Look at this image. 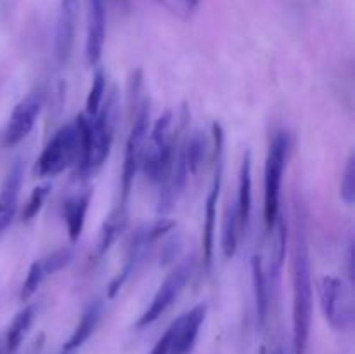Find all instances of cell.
I'll use <instances>...</instances> for the list:
<instances>
[{"label":"cell","mask_w":355,"mask_h":354,"mask_svg":"<svg viewBox=\"0 0 355 354\" xmlns=\"http://www.w3.org/2000/svg\"><path fill=\"white\" fill-rule=\"evenodd\" d=\"M49 193H51V184H42V186H37L31 191L30 198H28L26 205L23 208V215H21L24 222H30L37 217L38 212L44 207L45 200H47Z\"/></svg>","instance_id":"4316f807"},{"label":"cell","mask_w":355,"mask_h":354,"mask_svg":"<svg viewBox=\"0 0 355 354\" xmlns=\"http://www.w3.org/2000/svg\"><path fill=\"white\" fill-rule=\"evenodd\" d=\"M340 196L349 207H352L355 201V156L354 153L349 156L343 169L342 184H340Z\"/></svg>","instance_id":"83f0119b"},{"label":"cell","mask_w":355,"mask_h":354,"mask_svg":"<svg viewBox=\"0 0 355 354\" xmlns=\"http://www.w3.org/2000/svg\"><path fill=\"white\" fill-rule=\"evenodd\" d=\"M125 226H127V205L116 203V207L111 210V214L107 215L106 221L103 222V228H101L96 248L97 259H103L110 252V248L116 242L118 236L123 233Z\"/></svg>","instance_id":"ffe728a7"},{"label":"cell","mask_w":355,"mask_h":354,"mask_svg":"<svg viewBox=\"0 0 355 354\" xmlns=\"http://www.w3.org/2000/svg\"><path fill=\"white\" fill-rule=\"evenodd\" d=\"M35 316H37V307H35V304L26 305V307L21 309V311L14 316L12 323H10L9 328H7V335H6L7 353L9 354L16 353L17 347L23 344L28 330L31 328V323H33Z\"/></svg>","instance_id":"603a6c76"},{"label":"cell","mask_w":355,"mask_h":354,"mask_svg":"<svg viewBox=\"0 0 355 354\" xmlns=\"http://www.w3.org/2000/svg\"><path fill=\"white\" fill-rule=\"evenodd\" d=\"M90 198H92V191H83V193L73 194L62 203V217H64L66 229H68V236L71 243H76L82 236Z\"/></svg>","instance_id":"ac0fdd59"},{"label":"cell","mask_w":355,"mask_h":354,"mask_svg":"<svg viewBox=\"0 0 355 354\" xmlns=\"http://www.w3.org/2000/svg\"><path fill=\"white\" fill-rule=\"evenodd\" d=\"M291 281H293V353L305 354L311 339L312 326V274L309 243L305 235L304 219L298 217L291 260Z\"/></svg>","instance_id":"7a4b0ae2"},{"label":"cell","mask_w":355,"mask_h":354,"mask_svg":"<svg viewBox=\"0 0 355 354\" xmlns=\"http://www.w3.org/2000/svg\"><path fill=\"white\" fill-rule=\"evenodd\" d=\"M319 298L326 321L336 332H350L355 321L352 285L338 276L319 280Z\"/></svg>","instance_id":"8992f818"},{"label":"cell","mask_w":355,"mask_h":354,"mask_svg":"<svg viewBox=\"0 0 355 354\" xmlns=\"http://www.w3.org/2000/svg\"><path fill=\"white\" fill-rule=\"evenodd\" d=\"M172 337H173V328L172 325H170L168 328L165 330V333L162 335V339L155 344L151 354H168L170 344H172Z\"/></svg>","instance_id":"f546056e"},{"label":"cell","mask_w":355,"mask_h":354,"mask_svg":"<svg viewBox=\"0 0 355 354\" xmlns=\"http://www.w3.org/2000/svg\"><path fill=\"white\" fill-rule=\"evenodd\" d=\"M194 273V260L186 259L184 262H180L168 276L165 278L159 288L156 290L155 297L149 302L148 309L141 314V318L135 323V328H146V326L153 325L159 316H163L166 312V309L175 302V298L182 294V290L186 288V285L189 283L191 276Z\"/></svg>","instance_id":"30bf717a"},{"label":"cell","mask_w":355,"mask_h":354,"mask_svg":"<svg viewBox=\"0 0 355 354\" xmlns=\"http://www.w3.org/2000/svg\"><path fill=\"white\" fill-rule=\"evenodd\" d=\"M173 226H175L173 221H170V219L166 217H159L156 219L153 224L144 226V228H141L134 236H132L123 267H121L120 273L113 278V281H111L110 287H107V297L113 298L114 295L121 290V287L127 283L128 278L137 271L139 264L142 262V259H144L146 253L149 252V248H151L165 233H168Z\"/></svg>","instance_id":"ba28073f"},{"label":"cell","mask_w":355,"mask_h":354,"mask_svg":"<svg viewBox=\"0 0 355 354\" xmlns=\"http://www.w3.org/2000/svg\"><path fill=\"white\" fill-rule=\"evenodd\" d=\"M21 183H23V163L16 162L0 186V236L10 228L16 217Z\"/></svg>","instance_id":"2e32d148"},{"label":"cell","mask_w":355,"mask_h":354,"mask_svg":"<svg viewBox=\"0 0 355 354\" xmlns=\"http://www.w3.org/2000/svg\"><path fill=\"white\" fill-rule=\"evenodd\" d=\"M290 135L286 132H279L274 135L272 142L269 146L266 160V193H263V221H266L267 231L270 233L277 215H279V194L281 184H283L284 167L288 162V153H290Z\"/></svg>","instance_id":"5b68a950"},{"label":"cell","mask_w":355,"mask_h":354,"mask_svg":"<svg viewBox=\"0 0 355 354\" xmlns=\"http://www.w3.org/2000/svg\"><path fill=\"white\" fill-rule=\"evenodd\" d=\"M104 94H106V75H104L103 69H97L96 75H94L92 85H90L89 96L85 101V117L92 118L96 117V113L99 111L101 104H103Z\"/></svg>","instance_id":"484cf974"},{"label":"cell","mask_w":355,"mask_h":354,"mask_svg":"<svg viewBox=\"0 0 355 354\" xmlns=\"http://www.w3.org/2000/svg\"><path fill=\"white\" fill-rule=\"evenodd\" d=\"M107 0H89V19H87L85 58L89 66L101 61L106 38V6Z\"/></svg>","instance_id":"9a60e30c"},{"label":"cell","mask_w":355,"mask_h":354,"mask_svg":"<svg viewBox=\"0 0 355 354\" xmlns=\"http://www.w3.org/2000/svg\"><path fill=\"white\" fill-rule=\"evenodd\" d=\"M78 0H61V6H59L54 37V54L59 66H64L71 58L76 33V19H78Z\"/></svg>","instance_id":"5bb4252c"},{"label":"cell","mask_w":355,"mask_h":354,"mask_svg":"<svg viewBox=\"0 0 355 354\" xmlns=\"http://www.w3.org/2000/svg\"><path fill=\"white\" fill-rule=\"evenodd\" d=\"M272 245H270V257H269V271H267V280L277 281L281 273V267L284 264V257H286V222L281 215H277L276 222H274L272 229Z\"/></svg>","instance_id":"7402d4cb"},{"label":"cell","mask_w":355,"mask_h":354,"mask_svg":"<svg viewBox=\"0 0 355 354\" xmlns=\"http://www.w3.org/2000/svg\"><path fill=\"white\" fill-rule=\"evenodd\" d=\"M239 221H238V207H236V198L231 200L225 207L224 221H222V252L225 259H231L236 253L239 242Z\"/></svg>","instance_id":"cb8c5ba5"},{"label":"cell","mask_w":355,"mask_h":354,"mask_svg":"<svg viewBox=\"0 0 355 354\" xmlns=\"http://www.w3.org/2000/svg\"><path fill=\"white\" fill-rule=\"evenodd\" d=\"M101 318H103V302L94 301L89 307L83 311L82 318H80L78 325L73 330V333L69 335V339L66 340L64 346H62L61 354H76L82 349L83 344L92 337V333L96 332L97 325H99Z\"/></svg>","instance_id":"e0dca14e"},{"label":"cell","mask_w":355,"mask_h":354,"mask_svg":"<svg viewBox=\"0 0 355 354\" xmlns=\"http://www.w3.org/2000/svg\"><path fill=\"white\" fill-rule=\"evenodd\" d=\"M252 281L253 294H255L257 318H259V325L263 326L267 321V316H269V280H267L260 255L252 257Z\"/></svg>","instance_id":"44dd1931"},{"label":"cell","mask_w":355,"mask_h":354,"mask_svg":"<svg viewBox=\"0 0 355 354\" xmlns=\"http://www.w3.org/2000/svg\"><path fill=\"white\" fill-rule=\"evenodd\" d=\"M73 255H75V250L66 246V248H59L55 252L49 253V255L42 257V259L35 260L30 266V269H28L26 278L23 281V287H21V301H28L49 276H52L54 273L61 271L62 267L68 266L73 260Z\"/></svg>","instance_id":"7c38bea8"},{"label":"cell","mask_w":355,"mask_h":354,"mask_svg":"<svg viewBox=\"0 0 355 354\" xmlns=\"http://www.w3.org/2000/svg\"><path fill=\"white\" fill-rule=\"evenodd\" d=\"M252 153L246 151L243 156L241 170H239V186L238 196H236V207H238L239 233L245 235L252 214Z\"/></svg>","instance_id":"d6986e66"},{"label":"cell","mask_w":355,"mask_h":354,"mask_svg":"<svg viewBox=\"0 0 355 354\" xmlns=\"http://www.w3.org/2000/svg\"><path fill=\"white\" fill-rule=\"evenodd\" d=\"M186 110H166L153 125L142 149L141 167L151 183H159L172 167L179 149V135L186 125Z\"/></svg>","instance_id":"3957f363"},{"label":"cell","mask_w":355,"mask_h":354,"mask_svg":"<svg viewBox=\"0 0 355 354\" xmlns=\"http://www.w3.org/2000/svg\"><path fill=\"white\" fill-rule=\"evenodd\" d=\"M42 106H44V89L37 87L14 106L2 132V137H0V146L2 148H14L23 139H26V135L30 134L35 121H37L38 115H40Z\"/></svg>","instance_id":"8fae6325"},{"label":"cell","mask_w":355,"mask_h":354,"mask_svg":"<svg viewBox=\"0 0 355 354\" xmlns=\"http://www.w3.org/2000/svg\"><path fill=\"white\" fill-rule=\"evenodd\" d=\"M149 128V103L142 101L141 108L137 110L134 121H132L130 134H128L127 146H125L123 156V169H121V193L118 203L127 205L128 194H130L132 184H134L135 174L141 167L142 149H144L146 137H148Z\"/></svg>","instance_id":"9c48e42d"},{"label":"cell","mask_w":355,"mask_h":354,"mask_svg":"<svg viewBox=\"0 0 355 354\" xmlns=\"http://www.w3.org/2000/svg\"><path fill=\"white\" fill-rule=\"evenodd\" d=\"M184 158L189 174H198V170L207 162L208 151H210V142L203 132H196L191 137H187L186 142H182Z\"/></svg>","instance_id":"d4e9b609"},{"label":"cell","mask_w":355,"mask_h":354,"mask_svg":"<svg viewBox=\"0 0 355 354\" xmlns=\"http://www.w3.org/2000/svg\"><path fill=\"white\" fill-rule=\"evenodd\" d=\"M89 118L85 115H78L62 125L38 156L35 174L38 177H54L75 165L78 176L83 177L89 156Z\"/></svg>","instance_id":"6da1fadb"},{"label":"cell","mask_w":355,"mask_h":354,"mask_svg":"<svg viewBox=\"0 0 355 354\" xmlns=\"http://www.w3.org/2000/svg\"><path fill=\"white\" fill-rule=\"evenodd\" d=\"M207 304H198L172 323L173 337L168 354H191L200 335L201 325L207 318Z\"/></svg>","instance_id":"4fadbf2b"},{"label":"cell","mask_w":355,"mask_h":354,"mask_svg":"<svg viewBox=\"0 0 355 354\" xmlns=\"http://www.w3.org/2000/svg\"><path fill=\"white\" fill-rule=\"evenodd\" d=\"M214 135V149H211V162H214V176H211L210 191H208L207 203H205V224H203V262L211 266L214 259V238H215V219H217V203L220 196L222 174H224V130L222 125L215 121L211 125Z\"/></svg>","instance_id":"52a82bcc"},{"label":"cell","mask_w":355,"mask_h":354,"mask_svg":"<svg viewBox=\"0 0 355 354\" xmlns=\"http://www.w3.org/2000/svg\"><path fill=\"white\" fill-rule=\"evenodd\" d=\"M159 2H162L163 6L168 7L172 12L186 17L187 14H191L194 9H196V6L200 0H159Z\"/></svg>","instance_id":"f1b7e54d"},{"label":"cell","mask_w":355,"mask_h":354,"mask_svg":"<svg viewBox=\"0 0 355 354\" xmlns=\"http://www.w3.org/2000/svg\"><path fill=\"white\" fill-rule=\"evenodd\" d=\"M118 94L116 89L111 90L106 96V101L103 99L99 111L96 117L89 118V156H87L85 174L83 177L94 176L101 167L106 163L110 156L111 146L114 141V128H116L118 120Z\"/></svg>","instance_id":"277c9868"}]
</instances>
